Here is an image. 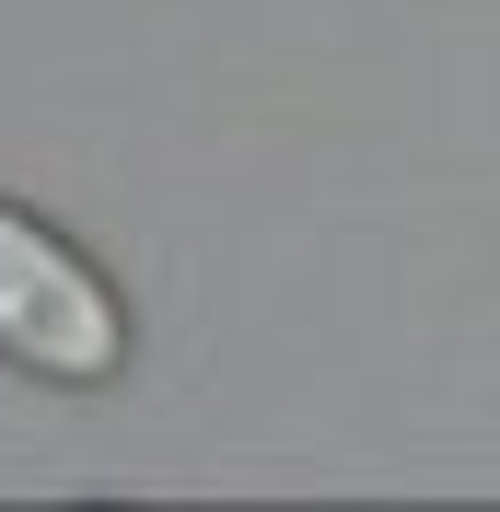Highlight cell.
<instances>
[{
    "label": "cell",
    "mask_w": 500,
    "mask_h": 512,
    "mask_svg": "<svg viewBox=\"0 0 500 512\" xmlns=\"http://www.w3.org/2000/svg\"><path fill=\"white\" fill-rule=\"evenodd\" d=\"M0 361H24L35 384H105L128 361L117 291L12 198H0Z\"/></svg>",
    "instance_id": "obj_1"
}]
</instances>
